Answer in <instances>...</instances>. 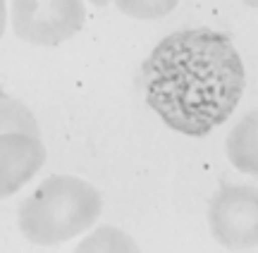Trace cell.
Segmentation results:
<instances>
[{
    "instance_id": "obj_1",
    "label": "cell",
    "mask_w": 258,
    "mask_h": 253,
    "mask_svg": "<svg viewBox=\"0 0 258 253\" xmlns=\"http://www.w3.org/2000/svg\"><path fill=\"white\" fill-rule=\"evenodd\" d=\"M246 72L237 48L220 31L184 29L163 38L144 62L151 110L186 136H206L239 103Z\"/></svg>"
},
{
    "instance_id": "obj_5",
    "label": "cell",
    "mask_w": 258,
    "mask_h": 253,
    "mask_svg": "<svg viewBox=\"0 0 258 253\" xmlns=\"http://www.w3.org/2000/svg\"><path fill=\"white\" fill-rule=\"evenodd\" d=\"M46 162V146L34 134H0V201L17 194Z\"/></svg>"
},
{
    "instance_id": "obj_9",
    "label": "cell",
    "mask_w": 258,
    "mask_h": 253,
    "mask_svg": "<svg viewBox=\"0 0 258 253\" xmlns=\"http://www.w3.org/2000/svg\"><path fill=\"white\" fill-rule=\"evenodd\" d=\"M122 15L139 22H156L167 17L179 5V0H110Z\"/></svg>"
},
{
    "instance_id": "obj_12",
    "label": "cell",
    "mask_w": 258,
    "mask_h": 253,
    "mask_svg": "<svg viewBox=\"0 0 258 253\" xmlns=\"http://www.w3.org/2000/svg\"><path fill=\"white\" fill-rule=\"evenodd\" d=\"M244 5H249V8H253V10H258V0H241Z\"/></svg>"
},
{
    "instance_id": "obj_6",
    "label": "cell",
    "mask_w": 258,
    "mask_h": 253,
    "mask_svg": "<svg viewBox=\"0 0 258 253\" xmlns=\"http://www.w3.org/2000/svg\"><path fill=\"white\" fill-rule=\"evenodd\" d=\"M227 160L244 175L258 177V108L234 124L225 143Z\"/></svg>"
},
{
    "instance_id": "obj_11",
    "label": "cell",
    "mask_w": 258,
    "mask_h": 253,
    "mask_svg": "<svg viewBox=\"0 0 258 253\" xmlns=\"http://www.w3.org/2000/svg\"><path fill=\"white\" fill-rule=\"evenodd\" d=\"M84 3H91L93 8H105V5H108L110 0H84Z\"/></svg>"
},
{
    "instance_id": "obj_7",
    "label": "cell",
    "mask_w": 258,
    "mask_h": 253,
    "mask_svg": "<svg viewBox=\"0 0 258 253\" xmlns=\"http://www.w3.org/2000/svg\"><path fill=\"white\" fill-rule=\"evenodd\" d=\"M0 134H34L38 136L41 129H38L34 113L22 101L0 94Z\"/></svg>"
},
{
    "instance_id": "obj_2",
    "label": "cell",
    "mask_w": 258,
    "mask_h": 253,
    "mask_svg": "<svg viewBox=\"0 0 258 253\" xmlns=\"http://www.w3.org/2000/svg\"><path fill=\"white\" fill-rule=\"evenodd\" d=\"M101 210V194L93 184L72 175H53L22 203L17 222L34 246H55L89 232Z\"/></svg>"
},
{
    "instance_id": "obj_10",
    "label": "cell",
    "mask_w": 258,
    "mask_h": 253,
    "mask_svg": "<svg viewBox=\"0 0 258 253\" xmlns=\"http://www.w3.org/2000/svg\"><path fill=\"white\" fill-rule=\"evenodd\" d=\"M5 27H8V5L5 0H0V38L5 34Z\"/></svg>"
},
{
    "instance_id": "obj_4",
    "label": "cell",
    "mask_w": 258,
    "mask_h": 253,
    "mask_svg": "<svg viewBox=\"0 0 258 253\" xmlns=\"http://www.w3.org/2000/svg\"><path fill=\"white\" fill-rule=\"evenodd\" d=\"M208 227L225 248L258 246V189L246 184L222 187L211 198Z\"/></svg>"
},
{
    "instance_id": "obj_3",
    "label": "cell",
    "mask_w": 258,
    "mask_h": 253,
    "mask_svg": "<svg viewBox=\"0 0 258 253\" xmlns=\"http://www.w3.org/2000/svg\"><path fill=\"white\" fill-rule=\"evenodd\" d=\"M10 22L24 43L53 48L79 34L86 5L84 0H12Z\"/></svg>"
},
{
    "instance_id": "obj_8",
    "label": "cell",
    "mask_w": 258,
    "mask_h": 253,
    "mask_svg": "<svg viewBox=\"0 0 258 253\" xmlns=\"http://www.w3.org/2000/svg\"><path fill=\"white\" fill-rule=\"evenodd\" d=\"M77 251H139V246L122 229L112 225H103L86 236Z\"/></svg>"
}]
</instances>
